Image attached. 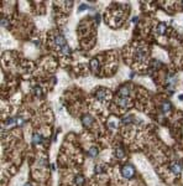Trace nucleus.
Segmentation results:
<instances>
[{
    "mask_svg": "<svg viewBox=\"0 0 183 186\" xmlns=\"http://www.w3.org/2000/svg\"><path fill=\"white\" fill-rule=\"evenodd\" d=\"M135 58L136 61H145L147 58V48L144 46L136 47L135 50Z\"/></svg>",
    "mask_w": 183,
    "mask_h": 186,
    "instance_id": "f03ea898",
    "label": "nucleus"
},
{
    "mask_svg": "<svg viewBox=\"0 0 183 186\" xmlns=\"http://www.w3.org/2000/svg\"><path fill=\"white\" fill-rule=\"evenodd\" d=\"M98 154H99L98 148L93 147V148H90V149H89V156H90V158H95Z\"/></svg>",
    "mask_w": 183,
    "mask_h": 186,
    "instance_id": "2eb2a0df",
    "label": "nucleus"
},
{
    "mask_svg": "<svg viewBox=\"0 0 183 186\" xmlns=\"http://www.w3.org/2000/svg\"><path fill=\"white\" fill-rule=\"evenodd\" d=\"M104 171H105V167H104L103 165L98 164V165L95 166V173H98V174H102V173H104Z\"/></svg>",
    "mask_w": 183,
    "mask_h": 186,
    "instance_id": "6ab92c4d",
    "label": "nucleus"
},
{
    "mask_svg": "<svg viewBox=\"0 0 183 186\" xmlns=\"http://www.w3.org/2000/svg\"><path fill=\"white\" fill-rule=\"evenodd\" d=\"M1 25H3L4 28H6L7 25H9V22H7V20H6V19H4V18H3V19H1Z\"/></svg>",
    "mask_w": 183,
    "mask_h": 186,
    "instance_id": "5701e85b",
    "label": "nucleus"
},
{
    "mask_svg": "<svg viewBox=\"0 0 183 186\" xmlns=\"http://www.w3.org/2000/svg\"><path fill=\"white\" fill-rule=\"evenodd\" d=\"M87 9H89V5H87V4H82V5L78 7V10H79V11H82V10H87Z\"/></svg>",
    "mask_w": 183,
    "mask_h": 186,
    "instance_id": "412c9836",
    "label": "nucleus"
},
{
    "mask_svg": "<svg viewBox=\"0 0 183 186\" xmlns=\"http://www.w3.org/2000/svg\"><path fill=\"white\" fill-rule=\"evenodd\" d=\"M178 99H181V100H183V94H179V96H178Z\"/></svg>",
    "mask_w": 183,
    "mask_h": 186,
    "instance_id": "393cba45",
    "label": "nucleus"
},
{
    "mask_svg": "<svg viewBox=\"0 0 183 186\" xmlns=\"http://www.w3.org/2000/svg\"><path fill=\"white\" fill-rule=\"evenodd\" d=\"M74 182H76L77 186H82L83 184H84V177H83L82 175H78V176H76V179H74Z\"/></svg>",
    "mask_w": 183,
    "mask_h": 186,
    "instance_id": "4468645a",
    "label": "nucleus"
},
{
    "mask_svg": "<svg viewBox=\"0 0 183 186\" xmlns=\"http://www.w3.org/2000/svg\"><path fill=\"white\" fill-rule=\"evenodd\" d=\"M181 3H182V6H183V1H181Z\"/></svg>",
    "mask_w": 183,
    "mask_h": 186,
    "instance_id": "bb28decb",
    "label": "nucleus"
},
{
    "mask_svg": "<svg viewBox=\"0 0 183 186\" xmlns=\"http://www.w3.org/2000/svg\"><path fill=\"white\" fill-rule=\"evenodd\" d=\"M99 67H100V63H99V61L97 60V58H93V60L90 61V68L93 72H98L99 71Z\"/></svg>",
    "mask_w": 183,
    "mask_h": 186,
    "instance_id": "1a4fd4ad",
    "label": "nucleus"
},
{
    "mask_svg": "<svg viewBox=\"0 0 183 186\" xmlns=\"http://www.w3.org/2000/svg\"><path fill=\"white\" fill-rule=\"evenodd\" d=\"M32 143H34L35 145H37V144H41L42 143V135H41L40 133H34L32 134Z\"/></svg>",
    "mask_w": 183,
    "mask_h": 186,
    "instance_id": "6e6552de",
    "label": "nucleus"
},
{
    "mask_svg": "<svg viewBox=\"0 0 183 186\" xmlns=\"http://www.w3.org/2000/svg\"><path fill=\"white\" fill-rule=\"evenodd\" d=\"M24 186H32V185H31V184H30V182H26V184H25V185H24Z\"/></svg>",
    "mask_w": 183,
    "mask_h": 186,
    "instance_id": "a878e982",
    "label": "nucleus"
},
{
    "mask_svg": "<svg viewBox=\"0 0 183 186\" xmlns=\"http://www.w3.org/2000/svg\"><path fill=\"white\" fill-rule=\"evenodd\" d=\"M118 104L120 106V107H128L129 106V99H128V97H120L119 99H118Z\"/></svg>",
    "mask_w": 183,
    "mask_h": 186,
    "instance_id": "f8f14e48",
    "label": "nucleus"
},
{
    "mask_svg": "<svg viewBox=\"0 0 183 186\" xmlns=\"http://www.w3.org/2000/svg\"><path fill=\"white\" fill-rule=\"evenodd\" d=\"M170 170L172 171L173 175H176V176L181 175V173H182V164L179 161H172L170 164Z\"/></svg>",
    "mask_w": 183,
    "mask_h": 186,
    "instance_id": "20e7f679",
    "label": "nucleus"
},
{
    "mask_svg": "<svg viewBox=\"0 0 183 186\" xmlns=\"http://www.w3.org/2000/svg\"><path fill=\"white\" fill-rule=\"evenodd\" d=\"M129 96V87H122L120 89V97H128Z\"/></svg>",
    "mask_w": 183,
    "mask_h": 186,
    "instance_id": "dca6fc26",
    "label": "nucleus"
},
{
    "mask_svg": "<svg viewBox=\"0 0 183 186\" xmlns=\"http://www.w3.org/2000/svg\"><path fill=\"white\" fill-rule=\"evenodd\" d=\"M60 50H61V52H62L63 55H68V54L71 52V48H69V46H68V45H64V46H63V47H61Z\"/></svg>",
    "mask_w": 183,
    "mask_h": 186,
    "instance_id": "a211bd4d",
    "label": "nucleus"
},
{
    "mask_svg": "<svg viewBox=\"0 0 183 186\" xmlns=\"http://www.w3.org/2000/svg\"><path fill=\"white\" fill-rule=\"evenodd\" d=\"M172 109V104L168 102V100H165V102L162 103V106H161V111L163 112V113H167V112H170Z\"/></svg>",
    "mask_w": 183,
    "mask_h": 186,
    "instance_id": "9b49d317",
    "label": "nucleus"
},
{
    "mask_svg": "<svg viewBox=\"0 0 183 186\" xmlns=\"http://www.w3.org/2000/svg\"><path fill=\"white\" fill-rule=\"evenodd\" d=\"M55 42H56V45L60 47V48L63 47L64 45H67V41H66L64 36H62V35H57V36L55 37Z\"/></svg>",
    "mask_w": 183,
    "mask_h": 186,
    "instance_id": "0eeeda50",
    "label": "nucleus"
},
{
    "mask_svg": "<svg viewBox=\"0 0 183 186\" xmlns=\"http://www.w3.org/2000/svg\"><path fill=\"white\" fill-rule=\"evenodd\" d=\"M166 29H167V25H166L165 22H160L159 25H157V28H156V31L159 35H163V33L166 32Z\"/></svg>",
    "mask_w": 183,
    "mask_h": 186,
    "instance_id": "9d476101",
    "label": "nucleus"
},
{
    "mask_svg": "<svg viewBox=\"0 0 183 186\" xmlns=\"http://www.w3.org/2000/svg\"><path fill=\"white\" fill-rule=\"evenodd\" d=\"M115 156L118 159H122L124 156H125V151H124L122 148H116L115 149Z\"/></svg>",
    "mask_w": 183,
    "mask_h": 186,
    "instance_id": "ddd939ff",
    "label": "nucleus"
},
{
    "mask_svg": "<svg viewBox=\"0 0 183 186\" xmlns=\"http://www.w3.org/2000/svg\"><path fill=\"white\" fill-rule=\"evenodd\" d=\"M177 82V76L174 73H170L167 77H166V86H167V89L170 91V93L173 92V86Z\"/></svg>",
    "mask_w": 183,
    "mask_h": 186,
    "instance_id": "7ed1b4c3",
    "label": "nucleus"
},
{
    "mask_svg": "<svg viewBox=\"0 0 183 186\" xmlns=\"http://www.w3.org/2000/svg\"><path fill=\"white\" fill-rule=\"evenodd\" d=\"M93 122H94V119H93V117H92L90 114H84L82 117V123H83V125L84 126H89L93 124Z\"/></svg>",
    "mask_w": 183,
    "mask_h": 186,
    "instance_id": "423d86ee",
    "label": "nucleus"
},
{
    "mask_svg": "<svg viewBox=\"0 0 183 186\" xmlns=\"http://www.w3.org/2000/svg\"><path fill=\"white\" fill-rule=\"evenodd\" d=\"M131 121H135L132 115H126V117H124L122 119H121V122H122L124 124H129V123H131Z\"/></svg>",
    "mask_w": 183,
    "mask_h": 186,
    "instance_id": "f3484780",
    "label": "nucleus"
},
{
    "mask_svg": "<svg viewBox=\"0 0 183 186\" xmlns=\"http://www.w3.org/2000/svg\"><path fill=\"white\" fill-rule=\"evenodd\" d=\"M109 97V92H108L105 88H98L95 91V98L98 100H106V98Z\"/></svg>",
    "mask_w": 183,
    "mask_h": 186,
    "instance_id": "39448f33",
    "label": "nucleus"
},
{
    "mask_svg": "<svg viewBox=\"0 0 183 186\" xmlns=\"http://www.w3.org/2000/svg\"><path fill=\"white\" fill-rule=\"evenodd\" d=\"M34 93H35V94H36L37 97H40V96H41V88H40V87L35 88V89H34Z\"/></svg>",
    "mask_w": 183,
    "mask_h": 186,
    "instance_id": "4be33fe9",
    "label": "nucleus"
},
{
    "mask_svg": "<svg viewBox=\"0 0 183 186\" xmlns=\"http://www.w3.org/2000/svg\"><path fill=\"white\" fill-rule=\"evenodd\" d=\"M109 126H110V128H116V123L115 122H109Z\"/></svg>",
    "mask_w": 183,
    "mask_h": 186,
    "instance_id": "b1692460",
    "label": "nucleus"
},
{
    "mask_svg": "<svg viewBox=\"0 0 183 186\" xmlns=\"http://www.w3.org/2000/svg\"><path fill=\"white\" fill-rule=\"evenodd\" d=\"M121 175L125 177V179H128V180L132 179V177L135 176V167H134V165L130 164V163L125 164L121 167Z\"/></svg>",
    "mask_w": 183,
    "mask_h": 186,
    "instance_id": "f257e3e1",
    "label": "nucleus"
},
{
    "mask_svg": "<svg viewBox=\"0 0 183 186\" xmlns=\"http://www.w3.org/2000/svg\"><path fill=\"white\" fill-rule=\"evenodd\" d=\"M151 66H152V68H160L161 67V62L160 61H152V63H151Z\"/></svg>",
    "mask_w": 183,
    "mask_h": 186,
    "instance_id": "aec40b11",
    "label": "nucleus"
}]
</instances>
